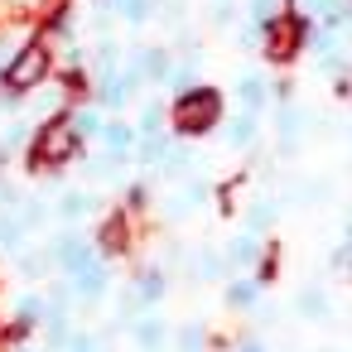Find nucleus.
Masks as SVG:
<instances>
[{"label": "nucleus", "mask_w": 352, "mask_h": 352, "mask_svg": "<svg viewBox=\"0 0 352 352\" xmlns=\"http://www.w3.org/2000/svg\"><path fill=\"white\" fill-rule=\"evenodd\" d=\"M49 68H54V54H49V44H25L10 63H6V73H0V82H6V92H34L44 78H49Z\"/></svg>", "instance_id": "f257e3e1"}, {"label": "nucleus", "mask_w": 352, "mask_h": 352, "mask_svg": "<svg viewBox=\"0 0 352 352\" xmlns=\"http://www.w3.org/2000/svg\"><path fill=\"white\" fill-rule=\"evenodd\" d=\"M217 116H222V97L217 92H184L179 97V107H174V126L184 131V135H203L208 126H217Z\"/></svg>", "instance_id": "f03ea898"}, {"label": "nucleus", "mask_w": 352, "mask_h": 352, "mask_svg": "<svg viewBox=\"0 0 352 352\" xmlns=\"http://www.w3.org/2000/svg\"><path fill=\"white\" fill-rule=\"evenodd\" d=\"M78 140H82V135L73 131V121L58 116V121H49V126L34 135V155H30V164H63V160H73Z\"/></svg>", "instance_id": "7ed1b4c3"}, {"label": "nucleus", "mask_w": 352, "mask_h": 352, "mask_svg": "<svg viewBox=\"0 0 352 352\" xmlns=\"http://www.w3.org/2000/svg\"><path fill=\"white\" fill-rule=\"evenodd\" d=\"M299 34H304L299 20H275V25H270V54H275V58H289V54L299 49Z\"/></svg>", "instance_id": "20e7f679"}, {"label": "nucleus", "mask_w": 352, "mask_h": 352, "mask_svg": "<svg viewBox=\"0 0 352 352\" xmlns=\"http://www.w3.org/2000/svg\"><path fill=\"white\" fill-rule=\"evenodd\" d=\"M73 280H78V294H102V285H107V275L87 261V265H78L73 270Z\"/></svg>", "instance_id": "39448f33"}, {"label": "nucleus", "mask_w": 352, "mask_h": 352, "mask_svg": "<svg viewBox=\"0 0 352 352\" xmlns=\"http://www.w3.org/2000/svg\"><path fill=\"white\" fill-rule=\"evenodd\" d=\"M102 131H107V145H111L116 155L135 145V131H131V126H121V121H111V126H102Z\"/></svg>", "instance_id": "423d86ee"}, {"label": "nucleus", "mask_w": 352, "mask_h": 352, "mask_svg": "<svg viewBox=\"0 0 352 352\" xmlns=\"http://www.w3.org/2000/svg\"><path fill=\"white\" fill-rule=\"evenodd\" d=\"M102 246H107V251H121V246H126V222H121V217H116V222H107Z\"/></svg>", "instance_id": "0eeeda50"}, {"label": "nucleus", "mask_w": 352, "mask_h": 352, "mask_svg": "<svg viewBox=\"0 0 352 352\" xmlns=\"http://www.w3.org/2000/svg\"><path fill=\"white\" fill-rule=\"evenodd\" d=\"M68 121H73V131H78V135H97V131H102L97 111H78V116H68Z\"/></svg>", "instance_id": "6e6552de"}, {"label": "nucleus", "mask_w": 352, "mask_h": 352, "mask_svg": "<svg viewBox=\"0 0 352 352\" xmlns=\"http://www.w3.org/2000/svg\"><path fill=\"white\" fill-rule=\"evenodd\" d=\"M135 338H140L145 347H160V342H164V333H160V323H155V318H145V323L135 328Z\"/></svg>", "instance_id": "1a4fd4ad"}, {"label": "nucleus", "mask_w": 352, "mask_h": 352, "mask_svg": "<svg viewBox=\"0 0 352 352\" xmlns=\"http://www.w3.org/2000/svg\"><path fill=\"white\" fill-rule=\"evenodd\" d=\"M227 135H232V145H246V140L256 135V121H251V116H241V121H236V126H232Z\"/></svg>", "instance_id": "9d476101"}, {"label": "nucleus", "mask_w": 352, "mask_h": 352, "mask_svg": "<svg viewBox=\"0 0 352 352\" xmlns=\"http://www.w3.org/2000/svg\"><path fill=\"white\" fill-rule=\"evenodd\" d=\"M116 6H121L126 20H145L150 15V0H116Z\"/></svg>", "instance_id": "9b49d317"}, {"label": "nucleus", "mask_w": 352, "mask_h": 352, "mask_svg": "<svg viewBox=\"0 0 352 352\" xmlns=\"http://www.w3.org/2000/svg\"><path fill=\"white\" fill-rule=\"evenodd\" d=\"M58 212H63V217H82V212H87V198H82V193H68Z\"/></svg>", "instance_id": "f8f14e48"}, {"label": "nucleus", "mask_w": 352, "mask_h": 352, "mask_svg": "<svg viewBox=\"0 0 352 352\" xmlns=\"http://www.w3.org/2000/svg\"><path fill=\"white\" fill-rule=\"evenodd\" d=\"M241 97H246V107H261V82L246 78V82H241Z\"/></svg>", "instance_id": "ddd939ff"}, {"label": "nucleus", "mask_w": 352, "mask_h": 352, "mask_svg": "<svg viewBox=\"0 0 352 352\" xmlns=\"http://www.w3.org/2000/svg\"><path fill=\"white\" fill-rule=\"evenodd\" d=\"M251 299H256L251 285H232V304H251Z\"/></svg>", "instance_id": "4468645a"}, {"label": "nucleus", "mask_w": 352, "mask_h": 352, "mask_svg": "<svg viewBox=\"0 0 352 352\" xmlns=\"http://www.w3.org/2000/svg\"><path fill=\"white\" fill-rule=\"evenodd\" d=\"M251 6H256L261 20H275V0H251Z\"/></svg>", "instance_id": "2eb2a0df"}, {"label": "nucleus", "mask_w": 352, "mask_h": 352, "mask_svg": "<svg viewBox=\"0 0 352 352\" xmlns=\"http://www.w3.org/2000/svg\"><path fill=\"white\" fill-rule=\"evenodd\" d=\"M236 261H256V246L251 241H236Z\"/></svg>", "instance_id": "dca6fc26"}, {"label": "nucleus", "mask_w": 352, "mask_h": 352, "mask_svg": "<svg viewBox=\"0 0 352 352\" xmlns=\"http://www.w3.org/2000/svg\"><path fill=\"white\" fill-rule=\"evenodd\" d=\"M241 352H265V347H261V342H246V347H241Z\"/></svg>", "instance_id": "f3484780"}, {"label": "nucleus", "mask_w": 352, "mask_h": 352, "mask_svg": "<svg viewBox=\"0 0 352 352\" xmlns=\"http://www.w3.org/2000/svg\"><path fill=\"white\" fill-rule=\"evenodd\" d=\"M78 352H87V342H78Z\"/></svg>", "instance_id": "a211bd4d"}]
</instances>
